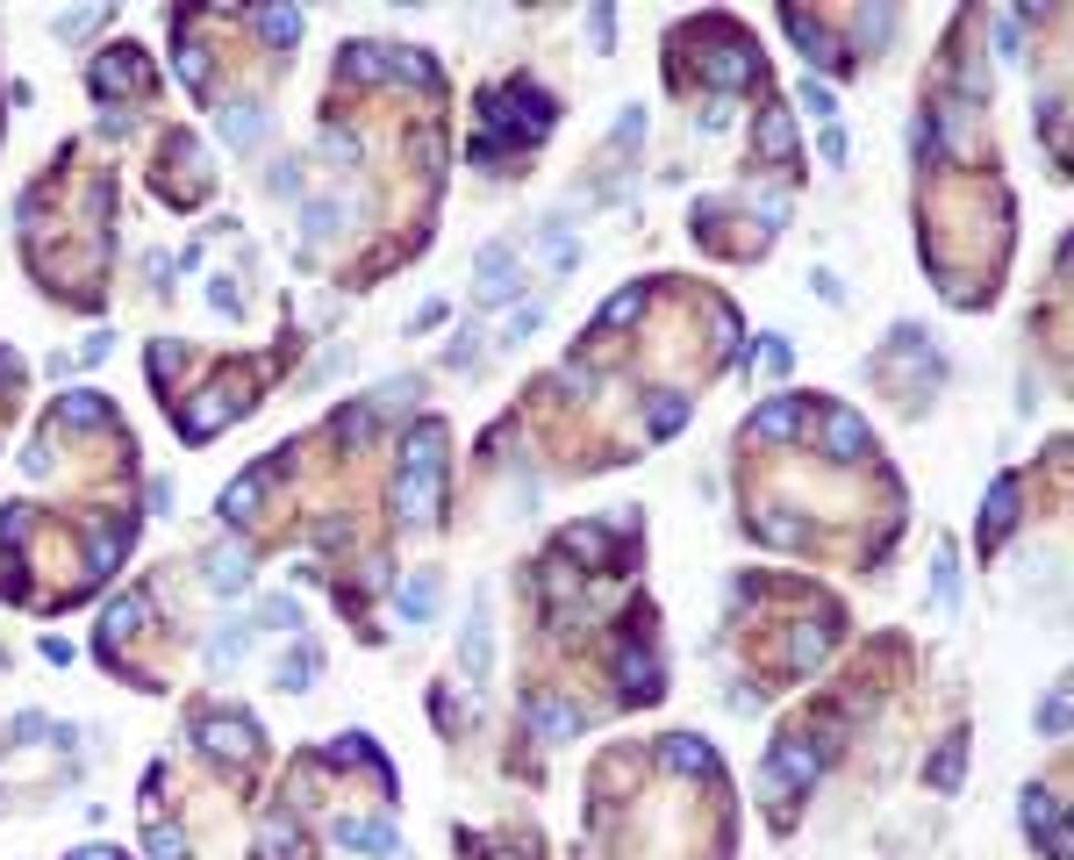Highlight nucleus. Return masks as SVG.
Instances as JSON below:
<instances>
[{
    "instance_id": "obj_8",
    "label": "nucleus",
    "mask_w": 1074,
    "mask_h": 860,
    "mask_svg": "<svg viewBox=\"0 0 1074 860\" xmlns=\"http://www.w3.org/2000/svg\"><path fill=\"white\" fill-rule=\"evenodd\" d=\"M395 509H402V524H430L437 517V480H423V474H402L395 480Z\"/></svg>"
},
{
    "instance_id": "obj_1",
    "label": "nucleus",
    "mask_w": 1074,
    "mask_h": 860,
    "mask_svg": "<svg viewBox=\"0 0 1074 860\" xmlns=\"http://www.w3.org/2000/svg\"><path fill=\"white\" fill-rule=\"evenodd\" d=\"M473 273H480V287H473V301H480V309H502V301H517V287H523V273H517V251H509V245H488V251H480V266H473Z\"/></svg>"
},
{
    "instance_id": "obj_25",
    "label": "nucleus",
    "mask_w": 1074,
    "mask_h": 860,
    "mask_svg": "<svg viewBox=\"0 0 1074 860\" xmlns=\"http://www.w3.org/2000/svg\"><path fill=\"white\" fill-rule=\"evenodd\" d=\"M201 738H208V753H251V724H201Z\"/></svg>"
},
{
    "instance_id": "obj_31",
    "label": "nucleus",
    "mask_w": 1074,
    "mask_h": 860,
    "mask_svg": "<svg viewBox=\"0 0 1074 860\" xmlns=\"http://www.w3.org/2000/svg\"><path fill=\"white\" fill-rule=\"evenodd\" d=\"M573 259H581V245H573L566 230H544V266H559V273H566Z\"/></svg>"
},
{
    "instance_id": "obj_9",
    "label": "nucleus",
    "mask_w": 1074,
    "mask_h": 860,
    "mask_svg": "<svg viewBox=\"0 0 1074 860\" xmlns=\"http://www.w3.org/2000/svg\"><path fill=\"white\" fill-rule=\"evenodd\" d=\"M824 452L831 459H859V452H867V424H859L853 410H831L824 416Z\"/></svg>"
},
{
    "instance_id": "obj_3",
    "label": "nucleus",
    "mask_w": 1074,
    "mask_h": 860,
    "mask_svg": "<svg viewBox=\"0 0 1074 860\" xmlns=\"http://www.w3.org/2000/svg\"><path fill=\"white\" fill-rule=\"evenodd\" d=\"M402 474H423V480H445V424H416L402 445Z\"/></svg>"
},
{
    "instance_id": "obj_28",
    "label": "nucleus",
    "mask_w": 1074,
    "mask_h": 860,
    "mask_svg": "<svg viewBox=\"0 0 1074 860\" xmlns=\"http://www.w3.org/2000/svg\"><path fill=\"white\" fill-rule=\"evenodd\" d=\"M538 732H544V738L581 732V711H566V703H538Z\"/></svg>"
},
{
    "instance_id": "obj_36",
    "label": "nucleus",
    "mask_w": 1074,
    "mask_h": 860,
    "mask_svg": "<svg viewBox=\"0 0 1074 860\" xmlns=\"http://www.w3.org/2000/svg\"><path fill=\"white\" fill-rule=\"evenodd\" d=\"M323 158H344V165H352L358 158V137H352V129H323Z\"/></svg>"
},
{
    "instance_id": "obj_15",
    "label": "nucleus",
    "mask_w": 1074,
    "mask_h": 860,
    "mask_svg": "<svg viewBox=\"0 0 1074 860\" xmlns=\"http://www.w3.org/2000/svg\"><path fill=\"white\" fill-rule=\"evenodd\" d=\"M222 137H230V151H251L265 137V115L251 108V101H237V108H222Z\"/></svg>"
},
{
    "instance_id": "obj_45",
    "label": "nucleus",
    "mask_w": 1074,
    "mask_h": 860,
    "mask_svg": "<svg viewBox=\"0 0 1074 860\" xmlns=\"http://www.w3.org/2000/svg\"><path fill=\"white\" fill-rule=\"evenodd\" d=\"M72 860H123V853H108V847H80Z\"/></svg>"
},
{
    "instance_id": "obj_37",
    "label": "nucleus",
    "mask_w": 1074,
    "mask_h": 860,
    "mask_svg": "<svg viewBox=\"0 0 1074 860\" xmlns=\"http://www.w3.org/2000/svg\"><path fill=\"white\" fill-rule=\"evenodd\" d=\"M173 373H179V352H173V344H150V381H173Z\"/></svg>"
},
{
    "instance_id": "obj_16",
    "label": "nucleus",
    "mask_w": 1074,
    "mask_h": 860,
    "mask_svg": "<svg viewBox=\"0 0 1074 860\" xmlns=\"http://www.w3.org/2000/svg\"><path fill=\"white\" fill-rule=\"evenodd\" d=\"M752 72H760V65H752V43H745V51H738V43H723V51L709 58V80H717V86H745Z\"/></svg>"
},
{
    "instance_id": "obj_6",
    "label": "nucleus",
    "mask_w": 1074,
    "mask_h": 860,
    "mask_svg": "<svg viewBox=\"0 0 1074 860\" xmlns=\"http://www.w3.org/2000/svg\"><path fill=\"white\" fill-rule=\"evenodd\" d=\"M201 567H208V588H216V595H244L251 588V552L244 546H216Z\"/></svg>"
},
{
    "instance_id": "obj_30",
    "label": "nucleus",
    "mask_w": 1074,
    "mask_h": 860,
    "mask_svg": "<svg viewBox=\"0 0 1074 860\" xmlns=\"http://www.w3.org/2000/svg\"><path fill=\"white\" fill-rule=\"evenodd\" d=\"M309 682H315V653L301 645L294 660H280V688H309Z\"/></svg>"
},
{
    "instance_id": "obj_18",
    "label": "nucleus",
    "mask_w": 1074,
    "mask_h": 860,
    "mask_svg": "<svg viewBox=\"0 0 1074 860\" xmlns=\"http://www.w3.org/2000/svg\"><path fill=\"white\" fill-rule=\"evenodd\" d=\"M237 410H244V402L222 395V387H216V395H201V410H187V437H208V431L222 424V416H237Z\"/></svg>"
},
{
    "instance_id": "obj_11",
    "label": "nucleus",
    "mask_w": 1074,
    "mask_h": 860,
    "mask_svg": "<svg viewBox=\"0 0 1074 860\" xmlns=\"http://www.w3.org/2000/svg\"><path fill=\"white\" fill-rule=\"evenodd\" d=\"M760 158H795V123H789V108H767L760 115Z\"/></svg>"
},
{
    "instance_id": "obj_12",
    "label": "nucleus",
    "mask_w": 1074,
    "mask_h": 860,
    "mask_svg": "<svg viewBox=\"0 0 1074 860\" xmlns=\"http://www.w3.org/2000/svg\"><path fill=\"white\" fill-rule=\"evenodd\" d=\"M616 674H624V688H630V696H659V660L645 653V645H630V653L616 660Z\"/></svg>"
},
{
    "instance_id": "obj_44",
    "label": "nucleus",
    "mask_w": 1074,
    "mask_h": 860,
    "mask_svg": "<svg viewBox=\"0 0 1074 860\" xmlns=\"http://www.w3.org/2000/svg\"><path fill=\"white\" fill-rule=\"evenodd\" d=\"M952 775H960V746H946L939 767H931V781H952Z\"/></svg>"
},
{
    "instance_id": "obj_2",
    "label": "nucleus",
    "mask_w": 1074,
    "mask_h": 860,
    "mask_svg": "<svg viewBox=\"0 0 1074 860\" xmlns=\"http://www.w3.org/2000/svg\"><path fill=\"white\" fill-rule=\"evenodd\" d=\"M816 767H824V753H816V746H803V738H781L774 760H767V796H781V789H810Z\"/></svg>"
},
{
    "instance_id": "obj_32",
    "label": "nucleus",
    "mask_w": 1074,
    "mask_h": 860,
    "mask_svg": "<svg viewBox=\"0 0 1074 860\" xmlns=\"http://www.w3.org/2000/svg\"><path fill=\"white\" fill-rule=\"evenodd\" d=\"M645 309V294H638V287H630V294H616L609 301V309H602V330H616V323H630V315H638Z\"/></svg>"
},
{
    "instance_id": "obj_22",
    "label": "nucleus",
    "mask_w": 1074,
    "mask_h": 860,
    "mask_svg": "<svg viewBox=\"0 0 1074 860\" xmlns=\"http://www.w3.org/2000/svg\"><path fill=\"white\" fill-rule=\"evenodd\" d=\"M680 424H688V402H680V395H653V410H645V431H653V437H674Z\"/></svg>"
},
{
    "instance_id": "obj_34",
    "label": "nucleus",
    "mask_w": 1074,
    "mask_h": 860,
    "mask_svg": "<svg viewBox=\"0 0 1074 860\" xmlns=\"http://www.w3.org/2000/svg\"><path fill=\"white\" fill-rule=\"evenodd\" d=\"M150 860H187V839L165 832V825H150Z\"/></svg>"
},
{
    "instance_id": "obj_13",
    "label": "nucleus",
    "mask_w": 1074,
    "mask_h": 860,
    "mask_svg": "<svg viewBox=\"0 0 1074 860\" xmlns=\"http://www.w3.org/2000/svg\"><path fill=\"white\" fill-rule=\"evenodd\" d=\"M659 760H667L674 775H709V767H717V753H709L702 738H667V746H659Z\"/></svg>"
},
{
    "instance_id": "obj_26",
    "label": "nucleus",
    "mask_w": 1074,
    "mask_h": 860,
    "mask_svg": "<svg viewBox=\"0 0 1074 860\" xmlns=\"http://www.w3.org/2000/svg\"><path fill=\"white\" fill-rule=\"evenodd\" d=\"M344 72H352V80H380L387 51H380V43H352V51H344Z\"/></svg>"
},
{
    "instance_id": "obj_35",
    "label": "nucleus",
    "mask_w": 1074,
    "mask_h": 860,
    "mask_svg": "<svg viewBox=\"0 0 1074 860\" xmlns=\"http://www.w3.org/2000/svg\"><path fill=\"white\" fill-rule=\"evenodd\" d=\"M280 853L294 860V825H280V818H272V825H265V860H280Z\"/></svg>"
},
{
    "instance_id": "obj_27",
    "label": "nucleus",
    "mask_w": 1074,
    "mask_h": 860,
    "mask_svg": "<svg viewBox=\"0 0 1074 860\" xmlns=\"http://www.w3.org/2000/svg\"><path fill=\"white\" fill-rule=\"evenodd\" d=\"M259 37H265V43H294V37H301V14H294V8H265V14H259Z\"/></svg>"
},
{
    "instance_id": "obj_17",
    "label": "nucleus",
    "mask_w": 1074,
    "mask_h": 860,
    "mask_svg": "<svg viewBox=\"0 0 1074 860\" xmlns=\"http://www.w3.org/2000/svg\"><path fill=\"white\" fill-rule=\"evenodd\" d=\"M337 847H352V853H395V825H337Z\"/></svg>"
},
{
    "instance_id": "obj_39",
    "label": "nucleus",
    "mask_w": 1074,
    "mask_h": 860,
    "mask_svg": "<svg viewBox=\"0 0 1074 860\" xmlns=\"http://www.w3.org/2000/svg\"><path fill=\"white\" fill-rule=\"evenodd\" d=\"M566 552H581V560H602V552H609V538H602V531H573Z\"/></svg>"
},
{
    "instance_id": "obj_7",
    "label": "nucleus",
    "mask_w": 1074,
    "mask_h": 860,
    "mask_svg": "<svg viewBox=\"0 0 1074 860\" xmlns=\"http://www.w3.org/2000/svg\"><path fill=\"white\" fill-rule=\"evenodd\" d=\"M265 480H272V466H251V474H237L230 488H222V524H251V509L265 502Z\"/></svg>"
},
{
    "instance_id": "obj_23",
    "label": "nucleus",
    "mask_w": 1074,
    "mask_h": 860,
    "mask_svg": "<svg viewBox=\"0 0 1074 860\" xmlns=\"http://www.w3.org/2000/svg\"><path fill=\"white\" fill-rule=\"evenodd\" d=\"M1018 524V480H995L989 488V538H1003Z\"/></svg>"
},
{
    "instance_id": "obj_29",
    "label": "nucleus",
    "mask_w": 1074,
    "mask_h": 860,
    "mask_svg": "<svg viewBox=\"0 0 1074 860\" xmlns=\"http://www.w3.org/2000/svg\"><path fill=\"white\" fill-rule=\"evenodd\" d=\"M931 595H939V610H952V595H960V581H952V546H939V560H931Z\"/></svg>"
},
{
    "instance_id": "obj_4",
    "label": "nucleus",
    "mask_w": 1074,
    "mask_h": 860,
    "mask_svg": "<svg viewBox=\"0 0 1074 860\" xmlns=\"http://www.w3.org/2000/svg\"><path fill=\"white\" fill-rule=\"evenodd\" d=\"M1024 832H1032L1053 860H1067V825L1053 818V796L1046 789H1024Z\"/></svg>"
},
{
    "instance_id": "obj_19",
    "label": "nucleus",
    "mask_w": 1074,
    "mask_h": 860,
    "mask_svg": "<svg viewBox=\"0 0 1074 860\" xmlns=\"http://www.w3.org/2000/svg\"><path fill=\"white\" fill-rule=\"evenodd\" d=\"M337 222H344V201H309L301 208V237H309V245H323V237H337Z\"/></svg>"
},
{
    "instance_id": "obj_40",
    "label": "nucleus",
    "mask_w": 1074,
    "mask_h": 860,
    "mask_svg": "<svg viewBox=\"0 0 1074 860\" xmlns=\"http://www.w3.org/2000/svg\"><path fill=\"white\" fill-rule=\"evenodd\" d=\"M179 80H187V86H208V51H179Z\"/></svg>"
},
{
    "instance_id": "obj_20",
    "label": "nucleus",
    "mask_w": 1074,
    "mask_h": 860,
    "mask_svg": "<svg viewBox=\"0 0 1074 860\" xmlns=\"http://www.w3.org/2000/svg\"><path fill=\"white\" fill-rule=\"evenodd\" d=\"M237 660H251V624H230L222 639H208V667H237Z\"/></svg>"
},
{
    "instance_id": "obj_10",
    "label": "nucleus",
    "mask_w": 1074,
    "mask_h": 860,
    "mask_svg": "<svg viewBox=\"0 0 1074 860\" xmlns=\"http://www.w3.org/2000/svg\"><path fill=\"white\" fill-rule=\"evenodd\" d=\"M795 431H803V402H795V395L767 402V410L752 416V437H795Z\"/></svg>"
},
{
    "instance_id": "obj_33",
    "label": "nucleus",
    "mask_w": 1074,
    "mask_h": 860,
    "mask_svg": "<svg viewBox=\"0 0 1074 860\" xmlns=\"http://www.w3.org/2000/svg\"><path fill=\"white\" fill-rule=\"evenodd\" d=\"M65 416H72V424H101L108 402H101V395H65Z\"/></svg>"
},
{
    "instance_id": "obj_42",
    "label": "nucleus",
    "mask_w": 1074,
    "mask_h": 860,
    "mask_svg": "<svg viewBox=\"0 0 1074 860\" xmlns=\"http://www.w3.org/2000/svg\"><path fill=\"white\" fill-rule=\"evenodd\" d=\"M1067 724V696H1046V711H1039V732H1061Z\"/></svg>"
},
{
    "instance_id": "obj_14",
    "label": "nucleus",
    "mask_w": 1074,
    "mask_h": 860,
    "mask_svg": "<svg viewBox=\"0 0 1074 860\" xmlns=\"http://www.w3.org/2000/svg\"><path fill=\"white\" fill-rule=\"evenodd\" d=\"M466 682H488V602H473L466 616Z\"/></svg>"
},
{
    "instance_id": "obj_21",
    "label": "nucleus",
    "mask_w": 1074,
    "mask_h": 860,
    "mask_svg": "<svg viewBox=\"0 0 1074 860\" xmlns=\"http://www.w3.org/2000/svg\"><path fill=\"white\" fill-rule=\"evenodd\" d=\"M136 624H144V595H123V602H108V616H101V631H108V645H115V639H136Z\"/></svg>"
},
{
    "instance_id": "obj_24",
    "label": "nucleus",
    "mask_w": 1074,
    "mask_h": 860,
    "mask_svg": "<svg viewBox=\"0 0 1074 860\" xmlns=\"http://www.w3.org/2000/svg\"><path fill=\"white\" fill-rule=\"evenodd\" d=\"M430 610H437V581H430V573H416V581L402 588V616H408V624H423Z\"/></svg>"
},
{
    "instance_id": "obj_5",
    "label": "nucleus",
    "mask_w": 1074,
    "mask_h": 860,
    "mask_svg": "<svg viewBox=\"0 0 1074 860\" xmlns=\"http://www.w3.org/2000/svg\"><path fill=\"white\" fill-rule=\"evenodd\" d=\"M781 22H789V37L803 43V51H810V58H816V65H824V72H845V65H853V58H845L838 43H831V29H824V22H810V14H795V8L781 14Z\"/></svg>"
},
{
    "instance_id": "obj_43",
    "label": "nucleus",
    "mask_w": 1074,
    "mask_h": 860,
    "mask_svg": "<svg viewBox=\"0 0 1074 860\" xmlns=\"http://www.w3.org/2000/svg\"><path fill=\"white\" fill-rule=\"evenodd\" d=\"M803 108H810V115H831V86L810 80V86H803Z\"/></svg>"
},
{
    "instance_id": "obj_41",
    "label": "nucleus",
    "mask_w": 1074,
    "mask_h": 860,
    "mask_svg": "<svg viewBox=\"0 0 1074 860\" xmlns=\"http://www.w3.org/2000/svg\"><path fill=\"white\" fill-rule=\"evenodd\" d=\"M531 330H538V309H517V315H509V330H502V344H517V338H531Z\"/></svg>"
},
{
    "instance_id": "obj_38",
    "label": "nucleus",
    "mask_w": 1074,
    "mask_h": 860,
    "mask_svg": "<svg viewBox=\"0 0 1074 860\" xmlns=\"http://www.w3.org/2000/svg\"><path fill=\"white\" fill-rule=\"evenodd\" d=\"M995 51H1003V58L1024 51V22H1018V14H1010V22H995Z\"/></svg>"
}]
</instances>
